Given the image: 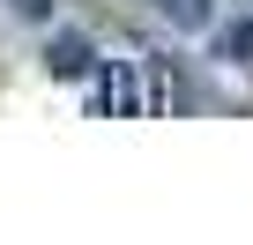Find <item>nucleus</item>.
I'll list each match as a JSON object with an SVG mask.
<instances>
[{
    "mask_svg": "<svg viewBox=\"0 0 253 245\" xmlns=\"http://www.w3.org/2000/svg\"><path fill=\"white\" fill-rule=\"evenodd\" d=\"M134 97H142V82H134V67L119 60V67L104 74V104H112V111H134Z\"/></svg>",
    "mask_w": 253,
    "mask_h": 245,
    "instance_id": "f257e3e1",
    "label": "nucleus"
},
{
    "mask_svg": "<svg viewBox=\"0 0 253 245\" xmlns=\"http://www.w3.org/2000/svg\"><path fill=\"white\" fill-rule=\"evenodd\" d=\"M164 15H171L179 30H209V23H216V0H164Z\"/></svg>",
    "mask_w": 253,
    "mask_h": 245,
    "instance_id": "f03ea898",
    "label": "nucleus"
},
{
    "mask_svg": "<svg viewBox=\"0 0 253 245\" xmlns=\"http://www.w3.org/2000/svg\"><path fill=\"white\" fill-rule=\"evenodd\" d=\"M52 74H89V37H60L52 45Z\"/></svg>",
    "mask_w": 253,
    "mask_h": 245,
    "instance_id": "7ed1b4c3",
    "label": "nucleus"
},
{
    "mask_svg": "<svg viewBox=\"0 0 253 245\" xmlns=\"http://www.w3.org/2000/svg\"><path fill=\"white\" fill-rule=\"evenodd\" d=\"M216 52H223L231 67H246V60H253V15H246V23H231V30L216 37Z\"/></svg>",
    "mask_w": 253,
    "mask_h": 245,
    "instance_id": "20e7f679",
    "label": "nucleus"
},
{
    "mask_svg": "<svg viewBox=\"0 0 253 245\" xmlns=\"http://www.w3.org/2000/svg\"><path fill=\"white\" fill-rule=\"evenodd\" d=\"M15 15H23V23H45V15H52V0H15Z\"/></svg>",
    "mask_w": 253,
    "mask_h": 245,
    "instance_id": "39448f33",
    "label": "nucleus"
}]
</instances>
